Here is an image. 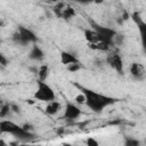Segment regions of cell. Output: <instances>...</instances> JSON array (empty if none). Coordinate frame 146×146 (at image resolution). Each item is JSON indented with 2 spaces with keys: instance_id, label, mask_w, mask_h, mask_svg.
<instances>
[{
  "instance_id": "9c48e42d",
  "label": "cell",
  "mask_w": 146,
  "mask_h": 146,
  "mask_svg": "<svg viewBox=\"0 0 146 146\" xmlns=\"http://www.w3.org/2000/svg\"><path fill=\"white\" fill-rule=\"evenodd\" d=\"M129 74L135 81L141 82L146 79V68L143 64L138 62H133L129 66Z\"/></svg>"
},
{
  "instance_id": "7402d4cb",
  "label": "cell",
  "mask_w": 146,
  "mask_h": 146,
  "mask_svg": "<svg viewBox=\"0 0 146 146\" xmlns=\"http://www.w3.org/2000/svg\"><path fill=\"white\" fill-rule=\"evenodd\" d=\"M10 110H11V112H15V113H19L21 112L19 107L16 106V105H14V104H10Z\"/></svg>"
},
{
  "instance_id": "44dd1931",
  "label": "cell",
  "mask_w": 146,
  "mask_h": 146,
  "mask_svg": "<svg viewBox=\"0 0 146 146\" xmlns=\"http://www.w3.org/2000/svg\"><path fill=\"white\" fill-rule=\"evenodd\" d=\"M0 63H1V66H2V67L7 66V65L9 64V62L6 59V57H5V55H3V54H2V55H0Z\"/></svg>"
},
{
  "instance_id": "e0dca14e",
  "label": "cell",
  "mask_w": 146,
  "mask_h": 146,
  "mask_svg": "<svg viewBox=\"0 0 146 146\" xmlns=\"http://www.w3.org/2000/svg\"><path fill=\"white\" fill-rule=\"evenodd\" d=\"M10 112H11L10 105L3 104V105L1 106V110H0V117H1V120H2V119H6V117L8 116V114H10Z\"/></svg>"
},
{
  "instance_id": "30bf717a",
  "label": "cell",
  "mask_w": 146,
  "mask_h": 146,
  "mask_svg": "<svg viewBox=\"0 0 146 146\" xmlns=\"http://www.w3.org/2000/svg\"><path fill=\"white\" fill-rule=\"evenodd\" d=\"M59 59H60V63H62L63 65H65L66 67H67L68 65L80 63L79 59H78V57H76L74 54H72V52H70V51H66V50L60 51Z\"/></svg>"
},
{
  "instance_id": "5bb4252c",
  "label": "cell",
  "mask_w": 146,
  "mask_h": 146,
  "mask_svg": "<svg viewBox=\"0 0 146 146\" xmlns=\"http://www.w3.org/2000/svg\"><path fill=\"white\" fill-rule=\"evenodd\" d=\"M36 75L39 81H47L50 75V67L48 64H41L36 70Z\"/></svg>"
},
{
  "instance_id": "ba28073f",
  "label": "cell",
  "mask_w": 146,
  "mask_h": 146,
  "mask_svg": "<svg viewBox=\"0 0 146 146\" xmlns=\"http://www.w3.org/2000/svg\"><path fill=\"white\" fill-rule=\"evenodd\" d=\"M82 114V111L78 104L74 102H66L65 107H64V113H63V119L67 121H74L79 119Z\"/></svg>"
},
{
  "instance_id": "3957f363",
  "label": "cell",
  "mask_w": 146,
  "mask_h": 146,
  "mask_svg": "<svg viewBox=\"0 0 146 146\" xmlns=\"http://www.w3.org/2000/svg\"><path fill=\"white\" fill-rule=\"evenodd\" d=\"M90 27L92 30H95L100 39V42H104L106 43L107 46H110L111 48L114 47V41H115V38L117 35V32L111 27H107V26H104V25H100L94 21H90Z\"/></svg>"
},
{
  "instance_id": "277c9868",
  "label": "cell",
  "mask_w": 146,
  "mask_h": 146,
  "mask_svg": "<svg viewBox=\"0 0 146 146\" xmlns=\"http://www.w3.org/2000/svg\"><path fill=\"white\" fill-rule=\"evenodd\" d=\"M33 98L38 102H42L47 104L56 99V94L55 90L51 88V86L48 84L46 81L36 80V88L33 94Z\"/></svg>"
},
{
  "instance_id": "cb8c5ba5",
  "label": "cell",
  "mask_w": 146,
  "mask_h": 146,
  "mask_svg": "<svg viewBox=\"0 0 146 146\" xmlns=\"http://www.w3.org/2000/svg\"><path fill=\"white\" fill-rule=\"evenodd\" d=\"M62 146H75V145H73V144H70V143H66V141H64V143L62 144Z\"/></svg>"
},
{
  "instance_id": "8992f818",
  "label": "cell",
  "mask_w": 146,
  "mask_h": 146,
  "mask_svg": "<svg viewBox=\"0 0 146 146\" xmlns=\"http://www.w3.org/2000/svg\"><path fill=\"white\" fill-rule=\"evenodd\" d=\"M106 63L117 73L123 74V70H124V64H123V58L121 56V54L115 50V49H111L107 55H106Z\"/></svg>"
},
{
  "instance_id": "ac0fdd59",
  "label": "cell",
  "mask_w": 146,
  "mask_h": 146,
  "mask_svg": "<svg viewBox=\"0 0 146 146\" xmlns=\"http://www.w3.org/2000/svg\"><path fill=\"white\" fill-rule=\"evenodd\" d=\"M74 103L78 105H86V96L83 92H79L74 97Z\"/></svg>"
},
{
  "instance_id": "52a82bcc",
  "label": "cell",
  "mask_w": 146,
  "mask_h": 146,
  "mask_svg": "<svg viewBox=\"0 0 146 146\" xmlns=\"http://www.w3.org/2000/svg\"><path fill=\"white\" fill-rule=\"evenodd\" d=\"M131 19L135 22V24L137 26L139 38H140V43H141L143 48L146 50V22L141 18V16L138 11H133L131 14Z\"/></svg>"
},
{
  "instance_id": "6da1fadb",
  "label": "cell",
  "mask_w": 146,
  "mask_h": 146,
  "mask_svg": "<svg viewBox=\"0 0 146 146\" xmlns=\"http://www.w3.org/2000/svg\"><path fill=\"white\" fill-rule=\"evenodd\" d=\"M81 92L84 94L86 96V106L94 113H102L103 111H105L107 107L114 105L117 99L107 95H104L102 92H97L95 90L88 89L83 86L80 84H75Z\"/></svg>"
},
{
  "instance_id": "603a6c76",
  "label": "cell",
  "mask_w": 146,
  "mask_h": 146,
  "mask_svg": "<svg viewBox=\"0 0 146 146\" xmlns=\"http://www.w3.org/2000/svg\"><path fill=\"white\" fill-rule=\"evenodd\" d=\"M18 146H41V145H39V144H36V145H32V144H25V143H22V144H19Z\"/></svg>"
},
{
  "instance_id": "8fae6325",
  "label": "cell",
  "mask_w": 146,
  "mask_h": 146,
  "mask_svg": "<svg viewBox=\"0 0 146 146\" xmlns=\"http://www.w3.org/2000/svg\"><path fill=\"white\" fill-rule=\"evenodd\" d=\"M29 58L34 62H41L44 58V52L36 43H34V44H32L31 50L29 52Z\"/></svg>"
},
{
  "instance_id": "d4e9b609",
  "label": "cell",
  "mask_w": 146,
  "mask_h": 146,
  "mask_svg": "<svg viewBox=\"0 0 146 146\" xmlns=\"http://www.w3.org/2000/svg\"><path fill=\"white\" fill-rule=\"evenodd\" d=\"M145 144H146V139H145Z\"/></svg>"
},
{
  "instance_id": "9a60e30c",
  "label": "cell",
  "mask_w": 146,
  "mask_h": 146,
  "mask_svg": "<svg viewBox=\"0 0 146 146\" xmlns=\"http://www.w3.org/2000/svg\"><path fill=\"white\" fill-rule=\"evenodd\" d=\"M74 16H75V10H74V8H72L71 6H65V7L60 10V13L58 14V17L64 18V19H71V18H73Z\"/></svg>"
},
{
  "instance_id": "7a4b0ae2",
  "label": "cell",
  "mask_w": 146,
  "mask_h": 146,
  "mask_svg": "<svg viewBox=\"0 0 146 146\" xmlns=\"http://www.w3.org/2000/svg\"><path fill=\"white\" fill-rule=\"evenodd\" d=\"M0 131L1 133L11 135L21 140H30L34 137V135L31 131H27L23 125H19L8 119H2L0 121Z\"/></svg>"
},
{
  "instance_id": "5b68a950",
  "label": "cell",
  "mask_w": 146,
  "mask_h": 146,
  "mask_svg": "<svg viewBox=\"0 0 146 146\" xmlns=\"http://www.w3.org/2000/svg\"><path fill=\"white\" fill-rule=\"evenodd\" d=\"M11 39L15 43L21 46H26L31 43L34 44L36 42V35L34 34V32L24 26H18L17 30L13 33Z\"/></svg>"
},
{
  "instance_id": "ffe728a7",
  "label": "cell",
  "mask_w": 146,
  "mask_h": 146,
  "mask_svg": "<svg viewBox=\"0 0 146 146\" xmlns=\"http://www.w3.org/2000/svg\"><path fill=\"white\" fill-rule=\"evenodd\" d=\"M80 63H78V64H72V65H68L67 66V70L70 71V72H76V71H79L80 70Z\"/></svg>"
},
{
  "instance_id": "2e32d148",
  "label": "cell",
  "mask_w": 146,
  "mask_h": 146,
  "mask_svg": "<svg viewBox=\"0 0 146 146\" xmlns=\"http://www.w3.org/2000/svg\"><path fill=\"white\" fill-rule=\"evenodd\" d=\"M124 146H141L140 140L133 137H127L124 139Z\"/></svg>"
},
{
  "instance_id": "d6986e66",
  "label": "cell",
  "mask_w": 146,
  "mask_h": 146,
  "mask_svg": "<svg viewBox=\"0 0 146 146\" xmlns=\"http://www.w3.org/2000/svg\"><path fill=\"white\" fill-rule=\"evenodd\" d=\"M86 146H100L98 140L94 137H88L86 139Z\"/></svg>"
},
{
  "instance_id": "4fadbf2b",
  "label": "cell",
  "mask_w": 146,
  "mask_h": 146,
  "mask_svg": "<svg viewBox=\"0 0 146 146\" xmlns=\"http://www.w3.org/2000/svg\"><path fill=\"white\" fill-rule=\"evenodd\" d=\"M60 110H62V104L58 100H56V99L52 100V102H50V103H47L46 104V107H44V112L48 115H55Z\"/></svg>"
},
{
  "instance_id": "7c38bea8",
  "label": "cell",
  "mask_w": 146,
  "mask_h": 146,
  "mask_svg": "<svg viewBox=\"0 0 146 146\" xmlns=\"http://www.w3.org/2000/svg\"><path fill=\"white\" fill-rule=\"evenodd\" d=\"M83 35H84V39H86V41H87L88 44H94V43L100 42V39H99L97 32L95 30H92L91 27L84 29L83 30Z\"/></svg>"
}]
</instances>
